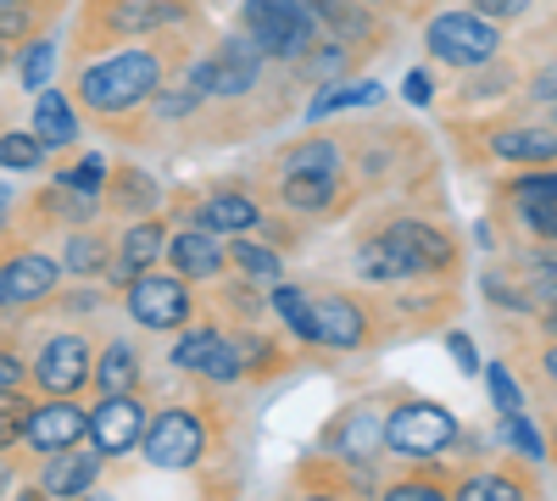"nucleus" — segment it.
Segmentation results:
<instances>
[{
  "instance_id": "obj_40",
  "label": "nucleus",
  "mask_w": 557,
  "mask_h": 501,
  "mask_svg": "<svg viewBox=\"0 0 557 501\" xmlns=\"http://www.w3.org/2000/svg\"><path fill=\"white\" fill-rule=\"evenodd\" d=\"M485 385H491V401H496L502 418H507V413H524V396H519L513 374H507V362H491V368H485Z\"/></svg>"
},
{
  "instance_id": "obj_51",
  "label": "nucleus",
  "mask_w": 557,
  "mask_h": 501,
  "mask_svg": "<svg viewBox=\"0 0 557 501\" xmlns=\"http://www.w3.org/2000/svg\"><path fill=\"white\" fill-rule=\"evenodd\" d=\"M368 7H374V12H385V7H396V0H368Z\"/></svg>"
},
{
  "instance_id": "obj_29",
  "label": "nucleus",
  "mask_w": 557,
  "mask_h": 501,
  "mask_svg": "<svg viewBox=\"0 0 557 501\" xmlns=\"http://www.w3.org/2000/svg\"><path fill=\"white\" fill-rule=\"evenodd\" d=\"M507 217H513V229L541 246V251H557V201H502Z\"/></svg>"
},
{
  "instance_id": "obj_15",
  "label": "nucleus",
  "mask_w": 557,
  "mask_h": 501,
  "mask_svg": "<svg viewBox=\"0 0 557 501\" xmlns=\"http://www.w3.org/2000/svg\"><path fill=\"white\" fill-rule=\"evenodd\" d=\"M162 262L190 285H218V279H228V240L201 229V223H178V229L168 235Z\"/></svg>"
},
{
  "instance_id": "obj_9",
  "label": "nucleus",
  "mask_w": 557,
  "mask_h": 501,
  "mask_svg": "<svg viewBox=\"0 0 557 501\" xmlns=\"http://www.w3.org/2000/svg\"><path fill=\"white\" fill-rule=\"evenodd\" d=\"M457 446V418L441 401H401L385 413V451L401 463H441Z\"/></svg>"
},
{
  "instance_id": "obj_27",
  "label": "nucleus",
  "mask_w": 557,
  "mask_h": 501,
  "mask_svg": "<svg viewBox=\"0 0 557 501\" xmlns=\"http://www.w3.org/2000/svg\"><path fill=\"white\" fill-rule=\"evenodd\" d=\"M541 485H535V474H524V468H480V474H462L457 485H451V496H462V501H491V496H535Z\"/></svg>"
},
{
  "instance_id": "obj_7",
  "label": "nucleus",
  "mask_w": 557,
  "mask_h": 501,
  "mask_svg": "<svg viewBox=\"0 0 557 501\" xmlns=\"http://www.w3.org/2000/svg\"><path fill=\"white\" fill-rule=\"evenodd\" d=\"M240 28L262 45L278 67H296L323 39V28H318L307 0H246V7H240Z\"/></svg>"
},
{
  "instance_id": "obj_48",
  "label": "nucleus",
  "mask_w": 557,
  "mask_h": 501,
  "mask_svg": "<svg viewBox=\"0 0 557 501\" xmlns=\"http://www.w3.org/2000/svg\"><path fill=\"white\" fill-rule=\"evenodd\" d=\"M17 7H45V12H62V0H17Z\"/></svg>"
},
{
  "instance_id": "obj_11",
  "label": "nucleus",
  "mask_w": 557,
  "mask_h": 501,
  "mask_svg": "<svg viewBox=\"0 0 557 501\" xmlns=\"http://www.w3.org/2000/svg\"><path fill=\"white\" fill-rule=\"evenodd\" d=\"M89 374H96V340L84 329L39 335V346L28 356V385L39 396H78V390H89Z\"/></svg>"
},
{
  "instance_id": "obj_18",
  "label": "nucleus",
  "mask_w": 557,
  "mask_h": 501,
  "mask_svg": "<svg viewBox=\"0 0 557 501\" xmlns=\"http://www.w3.org/2000/svg\"><path fill=\"white\" fill-rule=\"evenodd\" d=\"M307 7H312L318 28L330 39H341V45H351L357 57H374L385 45V23L374 17L368 0H307Z\"/></svg>"
},
{
  "instance_id": "obj_13",
  "label": "nucleus",
  "mask_w": 557,
  "mask_h": 501,
  "mask_svg": "<svg viewBox=\"0 0 557 501\" xmlns=\"http://www.w3.org/2000/svg\"><path fill=\"white\" fill-rule=\"evenodd\" d=\"M146 424H151V401L139 390L96 396V406H89V446H96L107 463L134 458L139 440H146Z\"/></svg>"
},
{
  "instance_id": "obj_52",
  "label": "nucleus",
  "mask_w": 557,
  "mask_h": 501,
  "mask_svg": "<svg viewBox=\"0 0 557 501\" xmlns=\"http://www.w3.org/2000/svg\"><path fill=\"white\" fill-rule=\"evenodd\" d=\"M552 446H557V424H552Z\"/></svg>"
},
{
  "instance_id": "obj_30",
  "label": "nucleus",
  "mask_w": 557,
  "mask_h": 501,
  "mask_svg": "<svg viewBox=\"0 0 557 501\" xmlns=\"http://www.w3.org/2000/svg\"><path fill=\"white\" fill-rule=\"evenodd\" d=\"M385 101V89L374 78H362V84H330V89H318V96L307 101V117L323 123L330 112H346V107H380Z\"/></svg>"
},
{
  "instance_id": "obj_35",
  "label": "nucleus",
  "mask_w": 557,
  "mask_h": 501,
  "mask_svg": "<svg viewBox=\"0 0 557 501\" xmlns=\"http://www.w3.org/2000/svg\"><path fill=\"white\" fill-rule=\"evenodd\" d=\"M107 162L101 156H78V162H67L62 173H57V185H67L73 196H89V201H101V190H107Z\"/></svg>"
},
{
  "instance_id": "obj_43",
  "label": "nucleus",
  "mask_w": 557,
  "mask_h": 501,
  "mask_svg": "<svg viewBox=\"0 0 557 501\" xmlns=\"http://www.w3.org/2000/svg\"><path fill=\"white\" fill-rule=\"evenodd\" d=\"M530 101H546V107H557V62H546V67H535V78H530V89H524Z\"/></svg>"
},
{
  "instance_id": "obj_17",
  "label": "nucleus",
  "mask_w": 557,
  "mask_h": 501,
  "mask_svg": "<svg viewBox=\"0 0 557 501\" xmlns=\"http://www.w3.org/2000/svg\"><path fill=\"white\" fill-rule=\"evenodd\" d=\"M162 251H168V217H157V212L151 217H128L117 229V240H112V273H107V279L123 290L134 273L157 267Z\"/></svg>"
},
{
  "instance_id": "obj_20",
  "label": "nucleus",
  "mask_w": 557,
  "mask_h": 501,
  "mask_svg": "<svg viewBox=\"0 0 557 501\" xmlns=\"http://www.w3.org/2000/svg\"><path fill=\"white\" fill-rule=\"evenodd\" d=\"M480 140H485L491 162H513V167L557 162V128H541V123H507V128L480 134Z\"/></svg>"
},
{
  "instance_id": "obj_26",
  "label": "nucleus",
  "mask_w": 557,
  "mask_h": 501,
  "mask_svg": "<svg viewBox=\"0 0 557 501\" xmlns=\"http://www.w3.org/2000/svg\"><path fill=\"white\" fill-rule=\"evenodd\" d=\"M228 335H235V351H240L246 385H262V379H273V374L290 362L285 340H273V335H268V329H257V324H240V329H228Z\"/></svg>"
},
{
  "instance_id": "obj_41",
  "label": "nucleus",
  "mask_w": 557,
  "mask_h": 501,
  "mask_svg": "<svg viewBox=\"0 0 557 501\" xmlns=\"http://www.w3.org/2000/svg\"><path fill=\"white\" fill-rule=\"evenodd\" d=\"M28 390V356L17 351V340H0V396Z\"/></svg>"
},
{
  "instance_id": "obj_19",
  "label": "nucleus",
  "mask_w": 557,
  "mask_h": 501,
  "mask_svg": "<svg viewBox=\"0 0 557 501\" xmlns=\"http://www.w3.org/2000/svg\"><path fill=\"white\" fill-rule=\"evenodd\" d=\"M101 474H107V458L96 446L84 451V440L78 446H67V451H51L45 458V468H39V496H89L101 485Z\"/></svg>"
},
{
  "instance_id": "obj_24",
  "label": "nucleus",
  "mask_w": 557,
  "mask_h": 501,
  "mask_svg": "<svg viewBox=\"0 0 557 501\" xmlns=\"http://www.w3.org/2000/svg\"><path fill=\"white\" fill-rule=\"evenodd\" d=\"M228 273L257 285V290H273L285 279V251L268 240H251V235H228Z\"/></svg>"
},
{
  "instance_id": "obj_34",
  "label": "nucleus",
  "mask_w": 557,
  "mask_h": 501,
  "mask_svg": "<svg viewBox=\"0 0 557 501\" xmlns=\"http://www.w3.org/2000/svg\"><path fill=\"white\" fill-rule=\"evenodd\" d=\"M45 156H51V151H45L39 146V134L28 128H0V167H7V173H34Z\"/></svg>"
},
{
  "instance_id": "obj_1",
  "label": "nucleus",
  "mask_w": 557,
  "mask_h": 501,
  "mask_svg": "<svg viewBox=\"0 0 557 501\" xmlns=\"http://www.w3.org/2000/svg\"><path fill=\"white\" fill-rule=\"evenodd\" d=\"M201 34L196 28H173V34H157V39H128V45H112L107 57H84L73 62V84L67 96L78 107V117H89L101 134H117V140H134L151 117V101L157 89L190 62V45Z\"/></svg>"
},
{
  "instance_id": "obj_28",
  "label": "nucleus",
  "mask_w": 557,
  "mask_h": 501,
  "mask_svg": "<svg viewBox=\"0 0 557 501\" xmlns=\"http://www.w3.org/2000/svg\"><path fill=\"white\" fill-rule=\"evenodd\" d=\"M268 312L285 324L301 346H312V290H301V285H285L278 279L273 290H268Z\"/></svg>"
},
{
  "instance_id": "obj_37",
  "label": "nucleus",
  "mask_w": 557,
  "mask_h": 501,
  "mask_svg": "<svg viewBox=\"0 0 557 501\" xmlns=\"http://www.w3.org/2000/svg\"><path fill=\"white\" fill-rule=\"evenodd\" d=\"M51 67H57V45L45 39V34H34V39L23 45V62H17V78H23V89H45Z\"/></svg>"
},
{
  "instance_id": "obj_36",
  "label": "nucleus",
  "mask_w": 557,
  "mask_h": 501,
  "mask_svg": "<svg viewBox=\"0 0 557 501\" xmlns=\"http://www.w3.org/2000/svg\"><path fill=\"white\" fill-rule=\"evenodd\" d=\"M502 440L513 446L519 463H541V458H546V435H541L524 413H507V418H502Z\"/></svg>"
},
{
  "instance_id": "obj_16",
  "label": "nucleus",
  "mask_w": 557,
  "mask_h": 501,
  "mask_svg": "<svg viewBox=\"0 0 557 501\" xmlns=\"http://www.w3.org/2000/svg\"><path fill=\"white\" fill-rule=\"evenodd\" d=\"M262 217H268V206L246 185H212L201 201H190V223H201V229H212L223 240L228 235H257Z\"/></svg>"
},
{
  "instance_id": "obj_25",
  "label": "nucleus",
  "mask_w": 557,
  "mask_h": 501,
  "mask_svg": "<svg viewBox=\"0 0 557 501\" xmlns=\"http://www.w3.org/2000/svg\"><path fill=\"white\" fill-rule=\"evenodd\" d=\"M34 134L45 151H73L78 146V107L67 89H45L34 101Z\"/></svg>"
},
{
  "instance_id": "obj_42",
  "label": "nucleus",
  "mask_w": 557,
  "mask_h": 501,
  "mask_svg": "<svg viewBox=\"0 0 557 501\" xmlns=\"http://www.w3.org/2000/svg\"><path fill=\"white\" fill-rule=\"evenodd\" d=\"M469 7H474L480 17H491V23H502V28H507V23H519V17L535 7V0H469Z\"/></svg>"
},
{
  "instance_id": "obj_21",
  "label": "nucleus",
  "mask_w": 557,
  "mask_h": 501,
  "mask_svg": "<svg viewBox=\"0 0 557 501\" xmlns=\"http://www.w3.org/2000/svg\"><path fill=\"white\" fill-rule=\"evenodd\" d=\"M57 256L73 285H101L112 273V235L96 229V223H78V229H67V246Z\"/></svg>"
},
{
  "instance_id": "obj_12",
  "label": "nucleus",
  "mask_w": 557,
  "mask_h": 501,
  "mask_svg": "<svg viewBox=\"0 0 557 501\" xmlns=\"http://www.w3.org/2000/svg\"><path fill=\"white\" fill-rule=\"evenodd\" d=\"M351 196H357L351 173H318V167H278V178H273V206L285 212V217H296V223L341 217Z\"/></svg>"
},
{
  "instance_id": "obj_49",
  "label": "nucleus",
  "mask_w": 557,
  "mask_h": 501,
  "mask_svg": "<svg viewBox=\"0 0 557 501\" xmlns=\"http://www.w3.org/2000/svg\"><path fill=\"white\" fill-rule=\"evenodd\" d=\"M7 67H12V45H7V39H0V73H7Z\"/></svg>"
},
{
  "instance_id": "obj_44",
  "label": "nucleus",
  "mask_w": 557,
  "mask_h": 501,
  "mask_svg": "<svg viewBox=\"0 0 557 501\" xmlns=\"http://www.w3.org/2000/svg\"><path fill=\"white\" fill-rule=\"evenodd\" d=\"M401 89H407V101H412V107H430V101H435V78H430L424 67H412V73L401 78Z\"/></svg>"
},
{
  "instance_id": "obj_23",
  "label": "nucleus",
  "mask_w": 557,
  "mask_h": 501,
  "mask_svg": "<svg viewBox=\"0 0 557 501\" xmlns=\"http://www.w3.org/2000/svg\"><path fill=\"white\" fill-rule=\"evenodd\" d=\"M146 385V356H139L134 340L112 335L96 346V374H89V390L96 396H117V390H139Z\"/></svg>"
},
{
  "instance_id": "obj_6",
  "label": "nucleus",
  "mask_w": 557,
  "mask_h": 501,
  "mask_svg": "<svg viewBox=\"0 0 557 501\" xmlns=\"http://www.w3.org/2000/svg\"><path fill=\"white\" fill-rule=\"evenodd\" d=\"M424 51H430V62H441L451 73H474L485 62H502V23L480 17L474 7L469 12L462 7L435 12L424 23Z\"/></svg>"
},
{
  "instance_id": "obj_8",
  "label": "nucleus",
  "mask_w": 557,
  "mask_h": 501,
  "mask_svg": "<svg viewBox=\"0 0 557 501\" xmlns=\"http://www.w3.org/2000/svg\"><path fill=\"white\" fill-rule=\"evenodd\" d=\"M123 312L134 317L139 329H151V335H178L184 324H196L201 306H196V285L190 279H178V273H134V279L123 285Z\"/></svg>"
},
{
  "instance_id": "obj_45",
  "label": "nucleus",
  "mask_w": 557,
  "mask_h": 501,
  "mask_svg": "<svg viewBox=\"0 0 557 501\" xmlns=\"http://www.w3.org/2000/svg\"><path fill=\"white\" fill-rule=\"evenodd\" d=\"M446 346H451V356H457V368H462V374H480V351H474V340H469V335L451 329V335H446Z\"/></svg>"
},
{
  "instance_id": "obj_50",
  "label": "nucleus",
  "mask_w": 557,
  "mask_h": 501,
  "mask_svg": "<svg viewBox=\"0 0 557 501\" xmlns=\"http://www.w3.org/2000/svg\"><path fill=\"white\" fill-rule=\"evenodd\" d=\"M541 329H546V335H557V306H552V312L541 317Z\"/></svg>"
},
{
  "instance_id": "obj_2",
  "label": "nucleus",
  "mask_w": 557,
  "mask_h": 501,
  "mask_svg": "<svg viewBox=\"0 0 557 501\" xmlns=\"http://www.w3.org/2000/svg\"><path fill=\"white\" fill-rule=\"evenodd\" d=\"M462 267V246L446 223L391 212L351 246V273L362 285H418V279H451Z\"/></svg>"
},
{
  "instance_id": "obj_3",
  "label": "nucleus",
  "mask_w": 557,
  "mask_h": 501,
  "mask_svg": "<svg viewBox=\"0 0 557 501\" xmlns=\"http://www.w3.org/2000/svg\"><path fill=\"white\" fill-rule=\"evenodd\" d=\"M201 0H84L73 23V57H96L128 39H157L173 28H196Z\"/></svg>"
},
{
  "instance_id": "obj_14",
  "label": "nucleus",
  "mask_w": 557,
  "mask_h": 501,
  "mask_svg": "<svg viewBox=\"0 0 557 501\" xmlns=\"http://www.w3.org/2000/svg\"><path fill=\"white\" fill-rule=\"evenodd\" d=\"M89 440V406L78 396H39L28 406V424H23V451H34V458L45 463L51 451H67Z\"/></svg>"
},
{
  "instance_id": "obj_47",
  "label": "nucleus",
  "mask_w": 557,
  "mask_h": 501,
  "mask_svg": "<svg viewBox=\"0 0 557 501\" xmlns=\"http://www.w3.org/2000/svg\"><path fill=\"white\" fill-rule=\"evenodd\" d=\"M12 485H17V463L7 458V451H0V496H7Z\"/></svg>"
},
{
  "instance_id": "obj_22",
  "label": "nucleus",
  "mask_w": 557,
  "mask_h": 501,
  "mask_svg": "<svg viewBox=\"0 0 557 501\" xmlns=\"http://www.w3.org/2000/svg\"><path fill=\"white\" fill-rule=\"evenodd\" d=\"M101 206L112 212V217H151L157 206H162V185H157V178L146 173V167H112L107 173V190H101Z\"/></svg>"
},
{
  "instance_id": "obj_38",
  "label": "nucleus",
  "mask_w": 557,
  "mask_h": 501,
  "mask_svg": "<svg viewBox=\"0 0 557 501\" xmlns=\"http://www.w3.org/2000/svg\"><path fill=\"white\" fill-rule=\"evenodd\" d=\"M28 406H34V396H28V390H12V396H0V451L23 446V424H28Z\"/></svg>"
},
{
  "instance_id": "obj_46",
  "label": "nucleus",
  "mask_w": 557,
  "mask_h": 501,
  "mask_svg": "<svg viewBox=\"0 0 557 501\" xmlns=\"http://www.w3.org/2000/svg\"><path fill=\"white\" fill-rule=\"evenodd\" d=\"M541 379H546V385L557 390V335H552V346L541 351Z\"/></svg>"
},
{
  "instance_id": "obj_32",
  "label": "nucleus",
  "mask_w": 557,
  "mask_h": 501,
  "mask_svg": "<svg viewBox=\"0 0 557 501\" xmlns=\"http://www.w3.org/2000/svg\"><path fill=\"white\" fill-rule=\"evenodd\" d=\"M451 485H457V479H451L441 463H412V474H401L385 496H391V501H430V496H451Z\"/></svg>"
},
{
  "instance_id": "obj_10",
  "label": "nucleus",
  "mask_w": 557,
  "mask_h": 501,
  "mask_svg": "<svg viewBox=\"0 0 557 501\" xmlns=\"http://www.w3.org/2000/svg\"><path fill=\"white\" fill-rule=\"evenodd\" d=\"M380 306L357 290H312V346L318 351H368L380 340Z\"/></svg>"
},
{
  "instance_id": "obj_4",
  "label": "nucleus",
  "mask_w": 557,
  "mask_h": 501,
  "mask_svg": "<svg viewBox=\"0 0 557 501\" xmlns=\"http://www.w3.org/2000/svg\"><path fill=\"white\" fill-rule=\"evenodd\" d=\"M139 451H146V463L162 468V474H201V463L212 458V424L196 401L157 406Z\"/></svg>"
},
{
  "instance_id": "obj_5",
  "label": "nucleus",
  "mask_w": 557,
  "mask_h": 501,
  "mask_svg": "<svg viewBox=\"0 0 557 501\" xmlns=\"http://www.w3.org/2000/svg\"><path fill=\"white\" fill-rule=\"evenodd\" d=\"M67 285L62 256L45 251L23 235L0 240V312H34V306H51L57 290Z\"/></svg>"
},
{
  "instance_id": "obj_33",
  "label": "nucleus",
  "mask_w": 557,
  "mask_h": 501,
  "mask_svg": "<svg viewBox=\"0 0 557 501\" xmlns=\"http://www.w3.org/2000/svg\"><path fill=\"white\" fill-rule=\"evenodd\" d=\"M519 279H524V296H530V312H552L557 306V251H535L530 262H519Z\"/></svg>"
},
{
  "instance_id": "obj_39",
  "label": "nucleus",
  "mask_w": 557,
  "mask_h": 501,
  "mask_svg": "<svg viewBox=\"0 0 557 501\" xmlns=\"http://www.w3.org/2000/svg\"><path fill=\"white\" fill-rule=\"evenodd\" d=\"M480 78H469V84H462V101H469V107H480V101H502V89H513V67H496L491 73V62L485 67H474Z\"/></svg>"
},
{
  "instance_id": "obj_31",
  "label": "nucleus",
  "mask_w": 557,
  "mask_h": 501,
  "mask_svg": "<svg viewBox=\"0 0 557 501\" xmlns=\"http://www.w3.org/2000/svg\"><path fill=\"white\" fill-rule=\"evenodd\" d=\"M496 201H557V162L519 167V173L496 178Z\"/></svg>"
}]
</instances>
